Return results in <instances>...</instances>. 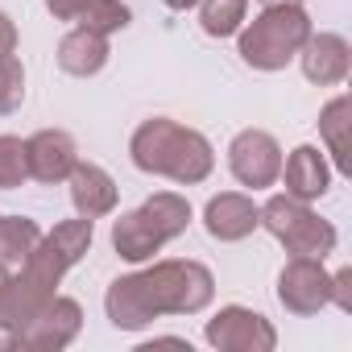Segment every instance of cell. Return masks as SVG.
I'll return each mask as SVG.
<instances>
[{"label":"cell","instance_id":"obj_1","mask_svg":"<svg viewBox=\"0 0 352 352\" xmlns=\"http://www.w3.org/2000/svg\"><path fill=\"white\" fill-rule=\"evenodd\" d=\"M216 294V278L199 261H157L141 274L116 278L104 294L112 327L141 331L157 315H199Z\"/></svg>","mask_w":352,"mask_h":352},{"label":"cell","instance_id":"obj_2","mask_svg":"<svg viewBox=\"0 0 352 352\" xmlns=\"http://www.w3.org/2000/svg\"><path fill=\"white\" fill-rule=\"evenodd\" d=\"M129 153H133V166L145 170V174H162V179H174V183H204L212 166H216V153L208 145L204 133L195 129H183L166 116H153L145 120L133 141H129Z\"/></svg>","mask_w":352,"mask_h":352},{"label":"cell","instance_id":"obj_3","mask_svg":"<svg viewBox=\"0 0 352 352\" xmlns=\"http://www.w3.org/2000/svg\"><path fill=\"white\" fill-rule=\"evenodd\" d=\"M311 38V17L302 5H265L261 17L241 34V58L257 71H282Z\"/></svg>","mask_w":352,"mask_h":352},{"label":"cell","instance_id":"obj_4","mask_svg":"<svg viewBox=\"0 0 352 352\" xmlns=\"http://www.w3.org/2000/svg\"><path fill=\"white\" fill-rule=\"evenodd\" d=\"M67 270H71V265H67V261L46 245V236H42V245L25 257L21 274L9 278L5 302H0V327H9V331L25 327V323L54 298V290H58V282H63Z\"/></svg>","mask_w":352,"mask_h":352},{"label":"cell","instance_id":"obj_5","mask_svg":"<svg viewBox=\"0 0 352 352\" xmlns=\"http://www.w3.org/2000/svg\"><path fill=\"white\" fill-rule=\"evenodd\" d=\"M257 224L286 245V253L294 257H327L336 253V228L327 220H319L302 199L294 195H274L265 199V208H257Z\"/></svg>","mask_w":352,"mask_h":352},{"label":"cell","instance_id":"obj_6","mask_svg":"<svg viewBox=\"0 0 352 352\" xmlns=\"http://www.w3.org/2000/svg\"><path fill=\"white\" fill-rule=\"evenodd\" d=\"M208 344L220 352H274L278 331L249 307H220L216 319H208Z\"/></svg>","mask_w":352,"mask_h":352},{"label":"cell","instance_id":"obj_7","mask_svg":"<svg viewBox=\"0 0 352 352\" xmlns=\"http://www.w3.org/2000/svg\"><path fill=\"white\" fill-rule=\"evenodd\" d=\"M228 166L236 174V183H245L253 191L274 187L278 174H282V145L265 129H245L228 145Z\"/></svg>","mask_w":352,"mask_h":352},{"label":"cell","instance_id":"obj_8","mask_svg":"<svg viewBox=\"0 0 352 352\" xmlns=\"http://www.w3.org/2000/svg\"><path fill=\"white\" fill-rule=\"evenodd\" d=\"M278 302L290 315H319L331 302V274L319 257H294L278 274Z\"/></svg>","mask_w":352,"mask_h":352},{"label":"cell","instance_id":"obj_9","mask_svg":"<svg viewBox=\"0 0 352 352\" xmlns=\"http://www.w3.org/2000/svg\"><path fill=\"white\" fill-rule=\"evenodd\" d=\"M79 327H83V307L75 298L54 294L25 327L13 331V348H54L58 352L79 336Z\"/></svg>","mask_w":352,"mask_h":352},{"label":"cell","instance_id":"obj_10","mask_svg":"<svg viewBox=\"0 0 352 352\" xmlns=\"http://www.w3.org/2000/svg\"><path fill=\"white\" fill-rule=\"evenodd\" d=\"M25 153H30V174L38 183H63L71 179V170L79 162V149H75V137L63 133V129H42L25 141Z\"/></svg>","mask_w":352,"mask_h":352},{"label":"cell","instance_id":"obj_11","mask_svg":"<svg viewBox=\"0 0 352 352\" xmlns=\"http://www.w3.org/2000/svg\"><path fill=\"white\" fill-rule=\"evenodd\" d=\"M298 58H302V75L319 87L344 83V75L352 67V50L340 34H311L298 50Z\"/></svg>","mask_w":352,"mask_h":352},{"label":"cell","instance_id":"obj_12","mask_svg":"<svg viewBox=\"0 0 352 352\" xmlns=\"http://www.w3.org/2000/svg\"><path fill=\"white\" fill-rule=\"evenodd\" d=\"M71 204L87 220H100V216L116 212V183H112V174L91 166V162H75V170H71Z\"/></svg>","mask_w":352,"mask_h":352},{"label":"cell","instance_id":"obj_13","mask_svg":"<svg viewBox=\"0 0 352 352\" xmlns=\"http://www.w3.org/2000/svg\"><path fill=\"white\" fill-rule=\"evenodd\" d=\"M204 224L216 241L232 245V241H245L253 228H257V204L249 195H236V191H224L208 204L204 212Z\"/></svg>","mask_w":352,"mask_h":352},{"label":"cell","instance_id":"obj_14","mask_svg":"<svg viewBox=\"0 0 352 352\" xmlns=\"http://www.w3.org/2000/svg\"><path fill=\"white\" fill-rule=\"evenodd\" d=\"M278 179H286V195H294V199L311 204V199L327 195L331 170H327V162H323V153H319L315 145H298V149L286 157V166H282Z\"/></svg>","mask_w":352,"mask_h":352},{"label":"cell","instance_id":"obj_15","mask_svg":"<svg viewBox=\"0 0 352 352\" xmlns=\"http://www.w3.org/2000/svg\"><path fill=\"white\" fill-rule=\"evenodd\" d=\"M104 63H108V38L96 34V30H83V25H79V30L67 34L63 46H58V67H63L67 75L87 79V75L104 71Z\"/></svg>","mask_w":352,"mask_h":352},{"label":"cell","instance_id":"obj_16","mask_svg":"<svg viewBox=\"0 0 352 352\" xmlns=\"http://www.w3.org/2000/svg\"><path fill=\"white\" fill-rule=\"evenodd\" d=\"M112 245H116V253H120L124 261H149L166 241H162L157 228L145 220V212L137 208V212H124V216L112 224Z\"/></svg>","mask_w":352,"mask_h":352},{"label":"cell","instance_id":"obj_17","mask_svg":"<svg viewBox=\"0 0 352 352\" xmlns=\"http://www.w3.org/2000/svg\"><path fill=\"white\" fill-rule=\"evenodd\" d=\"M141 212H145V220L157 228L162 241L183 236L187 224H191V204H187L183 195H174V191H157V195H149V199L141 204Z\"/></svg>","mask_w":352,"mask_h":352},{"label":"cell","instance_id":"obj_18","mask_svg":"<svg viewBox=\"0 0 352 352\" xmlns=\"http://www.w3.org/2000/svg\"><path fill=\"white\" fill-rule=\"evenodd\" d=\"M42 245V228L25 216H0V265H25V257Z\"/></svg>","mask_w":352,"mask_h":352},{"label":"cell","instance_id":"obj_19","mask_svg":"<svg viewBox=\"0 0 352 352\" xmlns=\"http://www.w3.org/2000/svg\"><path fill=\"white\" fill-rule=\"evenodd\" d=\"M46 245H50L67 265L83 261V257H87V249H91V220H87V216H79V220H63V224H54V232L46 236Z\"/></svg>","mask_w":352,"mask_h":352},{"label":"cell","instance_id":"obj_20","mask_svg":"<svg viewBox=\"0 0 352 352\" xmlns=\"http://www.w3.org/2000/svg\"><path fill=\"white\" fill-rule=\"evenodd\" d=\"M245 21V0H204L199 9V25L208 38H228L236 34Z\"/></svg>","mask_w":352,"mask_h":352},{"label":"cell","instance_id":"obj_21","mask_svg":"<svg viewBox=\"0 0 352 352\" xmlns=\"http://www.w3.org/2000/svg\"><path fill=\"white\" fill-rule=\"evenodd\" d=\"M319 129H323V137H327V153H331L336 166L344 170V166H348V141H344V129H348V96H336V100L323 108Z\"/></svg>","mask_w":352,"mask_h":352},{"label":"cell","instance_id":"obj_22","mask_svg":"<svg viewBox=\"0 0 352 352\" xmlns=\"http://www.w3.org/2000/svg\"><path fill=\"white\" fill-rule=\"evenodd\" d=\"M83 30H96V34H116V30H124L129 21H133V13H129V5H120V0H91V5L75 17Z\"/></svg>","mask_w":352,"mask_h":352},{"label":"cell","instance_id":"obj_23","mask_svg":"<svg viewBox=\"0 0 352 352\" xmlns=\"http://www.w3.org/2000/svg\"><path fill=\"white\" fill-rule=\"evenodd\" d=\"M30 179V153L21 137H0V191H13Z\"/></svg>","mask_w":352,"mask_h":352},{"label":"cell","instance_id":"obj_24","mask_svg":"<svg viewBox=\"0 0 352 352\" xmlns=\"http://www.w3.org/2000/svg\"><path fill=\"white\" fill-rule=\"evenodd\" d=\"M21 100H25V71L13 54H5L0 58V116L17 112Z\"/></svg>","mask_w":352,"mask_h":352},{"label":"cell","instance_id":"obj_25","mask_svg":"<svg viewBox=\"0 0 352 352\" xmlns=\"http://www.w3.org/2000/svg\"><path fill=\"white\" fill-rule=\"evenodd\" d=\"M331 302H336L340 311H352V270L331 274Z\"/></svg>","mask_w":352,"mask_h":352},{"label":"cell","instance_id":"obj_26","mask_svg":"<svg viewBox=\"0 0 352 352\" xmlns=\"http://www.w3.org/2000/svg\"><path fill=\"white\" fill-rule=\"evenodd\" d=\"M87 5H91V0H46V9H50L58 21H75Z\"/></svg>","mask_w":352,"mask_h":352},{"label":"cell","instance_id":"obj_27","mask_svg":"<svg viewBox=\"0 0 352 352\" xmlns=\"http://www.w3.org/2000/svg\"><path fill=\"white\" fill-rule=\"evenodd\" d=\"M13 50H17V25H13L5 13H0V58L13 54Z\"/></svg>","mask_w":352,"mask_h":352},{"label":"cell","instance_id":"obj_28","mask_svg":"<svg viewBox=\"0 0 352 352\" xmlns=\"http://www.w3.org/2000/svg\"><path fill=\"white\" fill-rule=\"evenodd\" d=\"M166 9H191V5H199V0H162Z\"/></svg>","mask_w":352,"mask_h":352},{"label":"cell","instance_id":"obj_29","mask_svg":"<svg viewBox=\"0 0 352 352\" xmlns=\"http://www.w3.org/2000/svg\"><path fill=\"white\" fill-rule=\"evenodd\" d=\"M5 290H9V270L0 265V302H5Z\"/></svg>","mask_w":352,"mask_h":352},{"label":"cell","instance_id":"obj_30","mask_svg":"<svg viewBox=\"0 0 352 352\" xmlns=\"http://www.w3.org/2000/svg\"><path fill=\"white\" fill-rule=\"evenodd\" d=\"M261 5H302V0H261Z\"/></svg>","mask_w":352,"mask_h":352}]
</instances>
